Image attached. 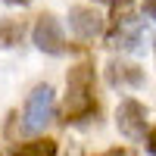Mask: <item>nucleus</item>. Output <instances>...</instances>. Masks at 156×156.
I'll return each instance as SVG.
<instances>
[{
  "label": "nucleus",
  "instance_id": "obj_1",
  "mask_svg": "<svg viewBox=\"0 0 156 156\" xmlns=\"http://www.w3.org/2000/svg\"><path fill=\"white\" fill-rule=\"evenodd\" d=\"M97 112L94 100V66L78 62L66 78V122H84Z\"/></svg>",
  "mask_w": 156,
  "mask_h": 156
},
{
  "label": "nucleus",
  "instance_id": "obj_2",
  "mask_svg": "<svg viewBox=\"0 0 156 156\" xmlns=\"http://www.w3.org/2000/svg\"><path fill=\"white\" fill-rule=\"evenodd\" d=\"M53 122V87L50 84H37L28 100H25V112H22V131L25 134H37Z\"/></svg>",
  "mask_w": 156,
  "mask_h": 156
},
{
  "label": "nucleus",
  "instance_id": "obj_3",
  "mask_svg": "<svg viewBox=\"0 0 156 156\" xmlns=\"http://www.w3.org/2000/svg\"><path fill=\"white\" fill-rule=\"evenodd\" d=\"M106 41L119 50H128V53H144L147 47V28L137 16H115L112 28L106 34Z\"/></svg>",
  "mask_w": 156,
  "mask_h": 156
},
{
  "label": "nucleus",
  "instance_id": "obj_4",
  "mask_svg": "<svg viewBox=\"0 0 156 156\" xmlns=\"http://www.w3.org/2000/svg\"><path fill=\"white\" fill-rule=\"evenodd\" d=\"M115 125H119V131L125 137H131V140H140L147 134V109H144V103H137V100H122L119 103V109H115Z\"/></svg>",
  "mask_w": 156,
  "mask_h": 156
},
{
  "label": "nucleus",
  "instance_id": "obj_5",
  "mask_svg": "<svg viewBox=\"0 0 156 156\" xmlns=\"http://www.w3.org/2000/svg\"><path fill=\"white\" fill-rule=\"evenodd\" d=\"M31 37H34V47H37V50H44V53H53V56H59L62 50H66V37H62V28H59L56 16H50V12L37 16Z\"/></svg>",
  "mask_w": 156,
  "mask_h": 156
},
{
  "label": "nucleus",
  "instance_id": "obj_6",
  "mask_svg": "<svg viewBox=\"0 0 156 156\" xmlns=\"http://www.w3.org/2000/svg\"><path fill=\"white\" fill-rule=\"evenodd\" d=\"M69 28L81 37V41H90V37H97L103 31V16L97 9H90V6H75L69 12Z\"/></svg>",
  "mask_w": 156,
  "mask_h": 156
},
{
  "label": "nucleus",
  "instance_id": "obj_7",
  "mask_svg": "<svg viewBox=\"0 0 156 156\" xmlns=\"http://www.w3.org/2000/svg\"><path fill=\"white\" fill-rule=\"evenodd\" d=\"M106 81L112 87H137V84H144V72H140L137 66H131V62L112 59L106 66Z\"/></svg>",
  "mask_w": 156,
  "mask_h": 156
},
{
  "label": "nucleus",
  "instance_id": "obj_8",
  "mask_svg": "<svg viewBox=\"0 0 156 156\" xmlns=\"http://www.w3.org/2000/svg\"><path fill=\"white\" fill-rule=\"evenodd\" d=\"M12 156H56V140H28V144H16Z\"/></svg>",
  "mask_w": 156,
  "mask_h": 156
},
{
  "label": "nucleus",
  "instance_id": "obj_9",
  "mask_svg": "<svg viewBox=\"0 0 156 156\" xmlns=\"http://www.w3.org/2000/svg\"><path fill=\"white\" fill-rule=\"evenodd\" d=\"M22 22H16V19H9V22H3L0 25V44L3 47H16L19 41H22Z\"/></svg>",
  "mask_w": 156,
  "mask_h": 156
},
{
  "label": "nucleus",
  "instance_id": "obj_10",
  "mask_svg": "<svg viewBox=\"0 0 156 156\" xmlns=\"http://www.w3.org/2000/svg\"><path fill=\"white\" fill-rule=\"evenodd\" d=\"M144 16L156 22V0H144Z\"/></svg>",
  "mask_w": 156,
  "mask_h": 156
},
{
  "label": "nucleus",
  "instance_id": "obj_11",
  "mask_svg": "<svg viewBox=\"0 0 156 156\" xmlns=\"http://www.w3.org/2000/svg\"><path fill=\"white\" fill-rule=\"evenodd\" d=\"M147 147H150V153L156 156V128H153V131H147Z\"/></svg>",
  "mask_w": 156,
  "mask_h": 156
},
{
  "label": "nucleus",
  "instance_id": "obj_12",
  "mask_svg": "<svg viewBox=\"0 0 156 156\" xmlns=\"http://www.w3.org/2000/svg\"><path fill=\"white\" fill-rule=\"evenodd\" d=\"M103 156H131L128 150H109V153H103Z\"/></svg>",
  "mask_w": 156,
  "mask_h": 156
},
{
  "label": "nucleus",
  "instance_id": "obj_13",
  "mask_svg": "<svg viewBox=\"0 0 156 156\" xmlns=\"http://www.w3.org/2000/svg\"><path fill=\"white\" fill-rule=\"evenodd\" d=\"M103 3H109V6H125V3H131V0H103Z\"/></svg>",
  "mask_w": 156,
  "mask_h": 156
},
{
  "label": "nucleus",
  "instance_id": "obj_14",
  "mask_svg": "<svg viewBox=\"0 0 156 156\" xmlns=\"http://www.w3.org/2000/svg\"><path fill=\"white\" fill-rule=\"evenodd\" d=\"M6 3H12V6H25L28 0H6Z\"/></svg>",
  "mask_w": 156,
  "mask_h": 156
},
{
  "label": "nucleus",
  "instance_id": "obj_15",
  "mask_svg": "<svg viewBox=\"0 0 156 156\" xmlns=\"http://www.w3.org/2000/svg\"><path fill=\"white\" fill-rule=\"evenodd\" d=\"M0 156H3V153H0Z\"/></svg>",
  "mask_w": 156,
  "mask_h": 156
}]
</instances>
